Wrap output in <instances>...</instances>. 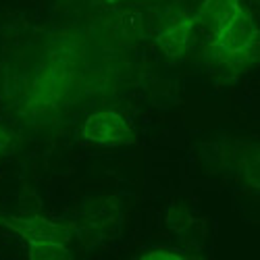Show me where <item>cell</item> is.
I'll use <instances>...</instances> for the list:
<instances>
[{"label": "cell", "instance_id": "obj_4", "mask_svg": "<svg viewBox=\"0 0 260 260\" xmlns=\"http://www.w3.org/2000/svg\"><path fill=\"white\" fill-rule=\"evenodd\" d=\"M193 27H196L193 15L177 17V19H173L169 25H165L156 36V44L162 50V54L167 58H181L191 44Z\"/></svg>", "mask_w": 260, "mask_h": 260}, {"label": "cell", "instance_id": "obj_5", "mask_svg": "<svg viewBox=\"0 0 260 260\" xmlns=\"http://www.w3.org/2000/svg\"><path fill=\"white\" fill-rule=\"evenodd\" d=\"M235 3V0H204V5L200 7V11L193 15L196 19V25L202 23L206 25L210 31L219 25V21L225 17V13L229 11V7Z\"/></svg>", "mask_w": 260, "mask_h": 260}, {"label": "cell", "instance_id": "obj_7", "mask_svg": "<svg viewBox=\"0 0 260 260\" xmlns=\"http://www.w3.org/2000/svg\"><path fill=\"white\" fill-rule=\"evenodd\" d=\"M144 260H183L185 254L181 250H173V248H154V250H150L148 254L142 256Z\"/></svg>", "mask_w": 260, "mask_h": 260}, {"label": "cell", "instance_id": "obj_9", "mask_svg": "<svg viewBox=\"0 0 260 260\" xmlns=\"http://www.w3.org/2000/svg\"><path fill=\"white\" fill-rule=\"evenodd\" d=\"M106 3H108V5H113V3H119V0H106Z\"/></svg>", "mask_w": 260, "mask_h": 260}, {"label": "cell", "instance_id": "obj_3", "mask_svg": "<svg viewBox=\"0 0 260 260\" xmlns=\"http://www.w3.org/2000/svg\"><path fill=\"white\" fill-rule=\"evenodd\" d=\"M0 223L13 229L15 233H19L21 237H25L27 242L29 240H52V242L67 244L71 240V233L64 225L42 219V216H25V219H21V216H0Z\"/></svg>", "mask_w": 260, "mask_h": 260}, {"label": "cell", "instance_id": "obj_2", "mask_svg": "<svg viewBox=\"0 0 260 260\" xmlns=\"http://www.w3.org/2000/svg\"><path fill=\"white\" fill-rule=\"evenodd\" d=\"M81 140L98 146H123L134 144L136 134L125 115L117 111H100L83 121Z\"/></svg>", "mask_w": 260, "mask_h": 260}, {"label": "cell", "instance_id": "obj_8", "mask_svg": "<svg viewBox=\"0 0 260 260\" xmlns=\"http://www.w3.org/2000/svg\"><path fill=\"white\" fill-rule=\"evenodd\" d=\"M9 142H11V138H9V132H7V129H5L3 125H0V154H3L5 150H7Z\"/></svg>", "mask_w": 260, "mask_h": 260}, {"label": "cell", "instance_id": "obj_1", "mask_svg": "<svg viewBox=\"0 0 260 260\" xmlns=\"http://www.w3.org/2000/svg\"><path fill=\"white\" fill-rule=\"evenodd\" d=\"M212 50L231 67H242L256 58L258 27L240 0H235L219 25L212 29Z\"/></svg>", "mask_w": 260, "mask_h": 260}, {"label": "cell", "instance_id": "obj_6", "mask_svg": "<svg viewBox=\"0 0 260 260\" xmlns=\"http://www.w3.org/2000/svg\"><path fill=\"white\" fill-rule=\"evenodd\" d=\"M29 258L31 260H64L69 258V250L62 242L52 240H29Z\"/></svg>", "mask_w": 260, "mask_h": 260}]
</instances>
